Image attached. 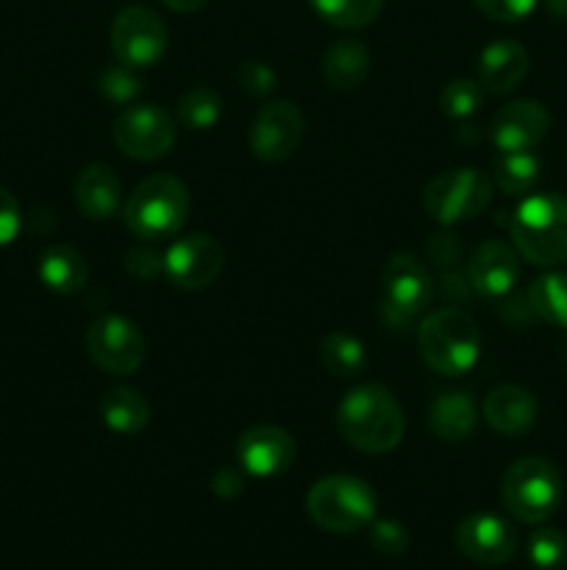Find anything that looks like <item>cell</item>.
I'll use <instances>...</instances> for the list:
<instances>
[{"label": "cell", "mask_w": 567, "mask_h": 570, "mask_svg": "<svg viewBox=\"0 0 567 570\" xmlns=\"http://www.w3.org/2000/svg\"><path fill=\"white\" fill-rule=\"evenodd\" d=\"M122 217H126L128 232L139 239L159 243V239L176 237L189 217L187 187L181 178L167 176V173L145 178L128 195Z\"/></svg>", "instance_id": "3957f363"}, {"label": "cell", "mask_w": 567, "mask_h": 570, "mask_svg": "<svg viewBox=\"0 0 567 570\" xmlns=\"http://www.w3.org/2000/svg\"><path fill=\"white\" fill-rule=\"evenodd\" d=\"M309 3L328 26L342 31L370 26L384 9V0H309Z\"/></svg>", "instance_id": "83f0119b"}, {"label": "cell", "mask_w": 567, "mask_h": 570, "mask_svg": "<svg viewBox=\"0 0 567 570\" xmlns=\"http://www.w3.org/2000/svg\"><path fill=\"white\" fill-rule=\"evenodd\" d=\"M472 3L495 22H520L531 14L537 0H472Z\"/></svg>", "instance_id": "e575fe53"}, {"label": "cell", "mask_w": 567, "mask_h": 570, "mask_svg": "<svg viewBox=\"0 0 567 570\" xmlns=\"http://www.w3.org/2000/svg\"><path fill=\"white\" fill-rule=\"evenodd\" d=\"M484 421L498 434H526L537 421V401L526 387L504 384L495 387L484 401Z\"/></svg>", "instance_id": "d6986e66"}, {"label": "cell", "mask_w": 567, "mask_h": 570, "mask_svg": "<svg viewBox=\"0 0 567 570\" xmlns=\"http://www.w3.org/2000/svg\"><path fill=\"white\" fill-rule=\"evenodd\" d=\"M306 512L326 532H359L376 518V493L361 479L337 473L311 484L306 495Z\"/></svg>", "instance_id": "5b68a950"}, {"label": "cell", "mask_w": 567, "mask_h": 570, "mask_svg": "<svg viewBox=\"0 0 567 570\" xmlns=\"http://www.w3.org/2000/svg\"><path fill=\"white\" fill-rule=\"evenodd\" d=\"M87 351L100 371L111 376H131L142 367L148 343L133 321L122 315H103L89 323Z\"/></svg>", "instance_id": "9c48e42d"}, {"label": "cell", "mask_w": 567, "mask_h": 570, "mask_svg": "<svg viewBox=\"0 0 567 570\" xmlns=\"http://www.w3.org/2000/svg\"><path fill=\"white\" fill-rule=\"evenodd\" d=\"M456 549L481 566H504L517 551V532L493 512H472L456 527Z\"/></svg>", "instance_id": "5bb4252c"}, {"label": "cell", "mask_w": 567, "mask_h": 570, "mask_svg": "<svg viewBox=\"0 0 567 570\" xmlns=\"http://www.w3.org/2000/svg\"><path fill=\"white\" fill-rule=\"evenodd\" d=\"M367 76H370V53L356 39H339L322 56V78L339 92L359 89Z\"/></svg>", "instance_id": "7402d4cb"}, {"label": "cell", "mask_w": 567, "mask_h": 570, "mask_svg": "<svg viewBox=\"0 0 567 570\" xmlns=\"http://www.w3.org/2000/svg\"><path fill=\"white\" fill-rule=\"evenodd\" d=\"M239 87L250 95V98H261V95H270L272 87H276V72L267 61L248 59L242 67H239Z\"/></svg>", "instance_id": "836d02e7"}, {"label": "cell", "mask_w": 567, "mask_h": 570, "mask_svg": "<svg viewBox=\"0 0 567 570\" xmlns=\"http://www.w3.org/2000/svg\"><path fill=\"white\" fill-rule=\"evenodd\" d=\"M222 111V100L220 95L211 92L206 87H195L189 89L187 95H181L176 106V115L181 120V126L192 128V131H206V128L215 126L220 120Z\"/></svg>", "instance_id": "f1b7e54d"}, {"label": "cell", "mask_w": 567, "mask_h": 570, "mask_svg": "<svg viewBox=\"0 0 567 570\" xmlns=\"http://www.w3.org/2000/svg\"><path fill=\"white\" fill-rule=\"evenodd\" d=\"M337 429L354 449L387 454L404 440L406 417L384 384H359L339 404Z\"/></svg>", "instance_id": "6da1fadb"}, {"label": "cell", "mask_w": 567, "mask_h": 570, "mask_svg": "<svg viewBox=\"0 0 567 570\" xmlns=\"http://www.w3.org/2000/svg\"><path fill=\"white\" fill-rule=\"evenodd\" d=\"M493 200V181L476 167H454L422 189V206L439 226H456V223L472 220L481 215Z\"/></svg>", "instance_id": "52a82bcc"}, {"label": "cell", "mask_w": 567, "mask_h": 570, "mask_svg": "<svg viewBox=\"0 0 567 570\" xmlns=\"http://www.w3.org/2000/svg\"><path fill=\"white\" fill-rule=\"evenodd\" d=\"M222 245L211 234H187L178 237L170 248L165 250V273L172 282V287L187 289H206L222 271Z\"/></svg>", "instance_id": "7c38bea8"}, {"label": "cell", "mask_w": 567, "mask_h": 570, "mask_svg": "<svg viewBox=\"0 0 567 570\" xmlns=\"http://www.w3.org/2000/svg\"><path fill=\"white\" fill-rule=\"evenodd\" d=\"M304 131V111L292 100H272L256 115L248 142L256 159L276 165V161L289 159L298 150Z\"/></svg>", "instance_id": "4fadbf2b"}, {"label": "cell", "mask_w": 567, "mask_h": 570, "mask_svg": "<svg viewBox=\"0 0 567 570\" xmlns=\"http://www.w3.org/2000/svg\"><path fill=\"white\" fill-rule=\"evenodd\" d=\"M481 100V83L470 81V78H456V81H450L448 87L439 92V109H442L450 120H467L470 115H476Z\"/></svg>", "instance_id": "f546056e"}, {"label": "cell", "mask_w": 567, "mask_h": 570, "mask_svg": "<svg viewBox=\"0 0 567 570\" xmlns=\"http://www.w3.org/2000/svg\"><path fill=\"white\" fill-rule=\"evenodd\" d=\"M76 204L81 215L94 223L115 217L122 204V187L117 173L106 165L83 167L76 181Z\"/></svg>", "instance_id": "ffe728a7"}, {"label": "cell", "mask_w": 567, "mask_h": 570, "mask_svg": "<svg viewBox=\"0 0 567 570\" xmlns=\"http://www.w3.org/2000/svg\"><path fill=\"white\" fill-rule=\"evenodd\" d=\"M295 440L292 434L284 432L281 426H270V423H259L239 434L237 440V460L245 473L256 479H272L281 476L292 468Z\"/></svg>", "instance_id": "9a60e30c"}, {"label": "cell", "mask_w": 567, "mask_h": 570, "mask_svg": "<svg viewBox=\"0 0 567 570\" xmlns=\"http://www.w3.org/2000/svg\"><path fill=\"white\" fill-rule=\"evenodd\" d=\"M528 72V53L520 42L515 39H495L478 56V78L484 92L489 95H506L515 87H520V81Z\"/></svg>", "instance_id": "ac0fdd59"}, {"label": "cell", "mask_w": 567, "mask_h": 570, "mask_svg": "<svg viewBox=\"0 0 567 570\" xmlns=\"http://www.w3.org/2000/svg\"><path fill=\"white\" fill-rule=\"evenodd\" d=\"M320 362L331 376L354 379L367 367L365 345L345 332H331L320 343Z\"/></svg>", "instance_id": "484cf974"}, {"label": "cell", "mask_w": 567, "mask_h": 570, "mask_svg": "<svg viewBox=\"0 0 567 570\" xmlns=\"http://www.w3.org/2000/svg\"><path fill=\"white\" fill-rule=\"evenodd\" d=\"M206 3H209V0H165L167 9L178 11V14H187V11H198V9H203Z\"/></svg>", "instance_id": "ab89813d"}, {"label": "cell", "mask_w": 567, "mask_h": 570, "mask_svg": "<svg viewBox=\"0 0 567 570\" xmlns=\"http://www.w3.org/2000/svg\"><path fill=\"white\" fill-rule=\"evenodd\" d=\"M478 421L476 401L470 393H442L439 399H434L431 412H428V423H431V432L437 438L448 440V443H461L472 434Z\"/></svg>", "instance_id": "603a6c76"}, {"label": "cell", "mask_w": 567, "mask_h": 570, "mask_svg": "<svg viewBox=\"0 0 567 570\" xmlns=\"http://www.w3.org/2000/svg\"><path fill=\"white\" fill-rule=\"evenodd\" d=\"M428 256H431L434 265H454L459 259V243H456L454 234H434L431 243H428Z\"/></svg>", "instance_id": "74e56055"}, {"label": "cell", "mask_w": 567, "mask_h": 570, "mask_svg": "<svg viewBox=\"0 0 567 570\" xmlns=\"http://www.w3.org/2000/svg\"><path fill=\"white\" fill-rule=\"evenodd\" d=\"M517 256L520 254L511 245L500 243V239H487L472 250L470 262H467V284L487 298H500V295L511 293L520 278Z\"/></svg>", "instance_id": "e0dca14e"}, {"label": "cell", "mask_w": 567, "mask_h": 570, "mask_svg": "<svg viewBox=\"0 0 567 570\" xmlns=\"http://www.w3.org/2000/svg\"><path fill=\"white\" fill-rule=\"evenodd\" d=\"M111 137L128 159L153 161L170 154L176 145V122L161 106L137 104L117 117Z\"/></svg>", "instance_id": "30bf717a"}, {"label": "cell", "mask_w": 567, "mask_h": 570, "mask_svg": "<svg viewBox=\"0 0 567 570\" xmlns=\"http://www.w3.org/2000/svg\"><path fill=\"white\" fill-rule=\"evenodd\" d=\"M100 417L117 434H139L150 423V406L131 387H111L100 401Z\"/></svg>", "instance_id": "cb8c5ba5"}, {"label": "cell", "mask_w": 567, "mask_h": 570, "mask_svg": "<svg viewBox=\"0 0 567 570\" xmlns=\"http://www.w3.org/2000/svg\"><path fill=\"white\" fill-rule=\"evenodd\" d=\"M417 345L439 376H461L470 371L481 351V332L476 321L461 309H437L417 328Z\"/></svg>", "instance_id": "277c9868"}, {"label": "cell", "mask_w": 567, "mask_h": 570, "mask_svg": "<svg viewBox=\"0 0 567 570\" xmlns=\"http://www.w3.org/2000/svg\"><path fill=\"white\" fill-rule=\"evenodd\" d=\"M167 26L153 9L148 6H126L117 11L111 22V50L120 59V65L153 67L167 53Z\"/></svg>", "instance_id": "ba28073f"}, {"label": "cell", "mask_w": 567, "mask_h": 570, "mask_svg": "<svg viewBox=\"0 0 567 570\" xmlns=\"http://www.w3.org/2000/svg\"><path fill=\"white\" fill-rule=\"evenodd\" d=\"M39 278L53 293L76 295L87 287L89 265L83 254H78L72 245L56 243L44 248L42 256H39Z\"/></svg>", "instance_id": "44dd1931"}, {"label": "cell", "mask_w": 567, "mask_h": 570, "mask_svg": "<svg viewBox=\"0 0 567 570\" xmlns=\"http://www.w3.org/2000/svg\"><path fill=\"white\" fill-rule=\"evenodd\" d=\"M539 181V159L531 150L523 154H500L495 161V187L509 198H520L534 189Z\"/></svg>", "instance_id": "4316f807"}, {"label": "cell", "mask_w": 567, "mask_h": 570, "mask_svg": "<svg viewBox=\"0 0 567 570\" xmlns=\"http://www.w3.org/2000/svg\"><path fill=\"white\" fill-rule=\"evenodd\" d=\"M384 312L395 326H404L411 317L428 309L434 301V278L415 256L398 254L384 267Z\"/></svg>", "instance_id": "8fae6325"}, {"label": "cell", "mask_w": 567, "mask_h": 570, "mask_svg": "<svg viewBox=\"0 0 567 570\" xmlns=\"http://www.w3.org/2000/svg\"><path fill=\"white\" fill-rule=\"evenodd\" d=\"M211 488H215V493L222 495V499H233V495L242 493V476H239L233 468H222V471H217V476L211 479Z\"/></svg>", "instance_id": "f35d334b"}, {"label": "cell", "mask_w": 567, "mask_h": 570, "mask_svg": "<svg viewBox=\"0 0 567 570\" xmlns=\"http://www.w3.org/2000/svg\"><path fill=\"white\" fill-rule=\"evenodd\" d=\"M550 128V115L539 100H511L500 106L489 126V137L500 154L534 150Z\"/></svg>", "instance_id": "2e32d148"}, {"label": "cell", "mask_w": 567, "mask_h": 570, "mask_svg": "<svg viewBox=\"0 0 567 570\" xmlns=\"http://www.w3.org/2000/svg\"><path fill=\"white\" fill-rule=\"evenodd\" d=\"M545 6H548L550 14L561 17V20H567V0H545Z\"/></svg>", "instance_id": "60d3db41"}, {"label": "cell", "mask_w": 567, "mask_h": 570, "mask_svg": "<svg viewBox=\"0 0 567 570\" xmlns=\"http://www.w3.org/2000/svg\"><path fill=\"white\" fill-rule=\"evenodd\" d=\"M517 254L537 267L567 262V198L559 193L528 195L509 220Z\"/></svg>", "instance_id": "7a4b0ae2"}, {"label": "cell", "mask_w": 567, "mask_h": 570, "mask_svg": "<svg viewBox=\"0 0 567 570\" xmlns=\"http://www.w3.org/2000/svg\"><path fill=\"white\" fill-rule=\"evenodd\" d=\"M528 306L539 321L567 328V273H545L528 287Z\"/></svg>", "instance_id": "d4e9b609"}, {"label": "cell", "mask_w": 567, "mask_h": 570, "mask_svg": "<svg viewBox=\"0 0 567 570\" xmlns=\"http://www.w3.org/2000/svg\"><path fill=\"white\" fill-rule=\"evenodd\" d=\"M500 499L509 515L523 523H543L561 504V473L545 456H523L506 471Z\"/></svg>", "instance_id": "8992f818"}, {"label": "cell", "mask_w": 567, "mask_h": 570, "mask_svg": "<svg viewBox=\"0 0 567 570\" xmlns=\"http://www.w3.org/2000/svg\"><path fill=\"white\" fill-rule=\"evenodd\" d=\"M100 92L106 95L115 104H128V100L137 98L139 92V78L133 76V67H109L100 76Z\"/></svg>", "instance_id": "1f68e13d"}, {"label": "cell", "mask_w": 567, "mask_h": 570, "mask_svg": "<svg viewBox=\"0 0 567 570\" xmlns=\"http://www.w3.org/2000/svg\"><path fill=\"white\" fill-rule=\"evenodd\" d=\"M528 557L539 570H554L565 566L567 560V538L559 529H537L528 538Z\"/></svg>", "instance_id": "4dcf8cb0"}, {"label": "cell", "mask_w": 567, "mask_h": 570, "mask_svg": "<svg viewBox=\"0 0 567 570\" xmlns=\"http://www.w3.org/2000/svg\"><path fill=\"white\" fill-rule=\"evenodd\" d=\"M370 543L378 554L400 557L409 549V532L398 521H376L372 523Z\"/></svg>", "instance_id": "d6a6232c"}, {"label": "cell", "mask_w": 567, "mask_h": 570, "mask_svg": "<svg viewBox=\"0 0 567 570\" xmlns=\"http://www.w3.org/2000/svg\"><path fill=\"white\" fill-rule=\"evenodd\" d=\"M126 267L137 278H156L165 273V254H156L150 248H133L128 250Z\"/></svg>", "instance_id": "8d00e7d4"}, {"label": "cell", "mask_w": 567, "mask_h": 570, "mask_svg": "<svg viewBox=\"0 0 567 570\" xmlns=\"http://www.w3.org/2000/svg\"><path fill=\"white\" fill-rule=\"evenodd\" d=\"M22 226V215H20V204L14 200V195L9 189L0 187V248L3 245H11L20 234Z\"/></svg>", "instance_id": "d590c367"}]
</instances>
